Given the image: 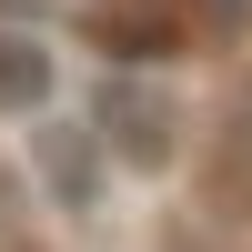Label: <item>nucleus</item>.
<instances>
[{
	"mask_svg": "<svg viewBox=\"0 0 252 252\" xmlns=\"http://www.w3.org/2000/svg\"><path fill=\"white\" fill-rule=\"evenodd\" d=\"M91 131H101V152H111V172L161 182L182 161V91L152 81V71H111L101 101H91Z\"/></svg>",
	"mask_w": 252,
	"mask_h": 252,
	"instance_id": "obj_1",
	"label": "nucleus"
},
{
	"mask_svg": "<svg viewBox=\"0 0 252 252\" xmlns=\"http://www.w3.org/2000/svg\"><path fill=\"white\" fill-rule=\"evenodd\" d=\"M31 182L51 192V212H71V222H81V212L101 202V182H111L101 131H91V121H71L61 101H51V111H31Z\"/></svg>",
	"mask_w": 252,
	"mask_h": 252,
	"instance_id": "obj_2",
	"label": "nucleus"
},
{
	"mask_svg": "<svg viewBox=\"0 0 252 252\" xmlns=\"http://www.w3.org/2000/svg\"><path fill=\"white\" fill-rule=\"evenodd\" d=\"M51 101H61V40L0 20V121H31V111H51Z\"/></svg>",
	"mask_w": 252,
	"mask_h": 252,
	"instance_id": "obj_3",
	"label": "nucleus"
},
{
	"mask_svg": "<svg viewBox=\"0 0 252 252\" xmlns=\"http://www.w3.org/2000/svg\"><path fill=\"white\" fill-rule=\"evenodd\" d=\"M212 10H252V0H212Z\"/></svg>",
	"mask_w": 252,
	"mask_h": 252,
	"instance_id": "obj_4",
	"label": "nucleus"
}]
</instances>
